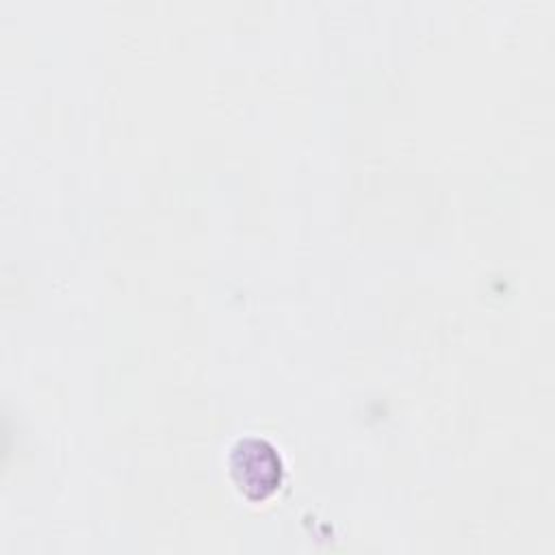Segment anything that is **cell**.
<instances>
[{"label": "cell", "instance_id": "cell-1", "mask_svg": "<svg viewBox=\"0 0 555 555\" xmlns=\"http://www.w3.org/2000/svg\"><path fill=\"white\" fill-rule=\"evenodd\" d=\"M228 466L234 486L251 503L267 501L284 481L282 455L264 438L247 436L236 440L230 449Z\"/></svg>", "mask_w": 555, "mask_h": 555}]
</instances>
